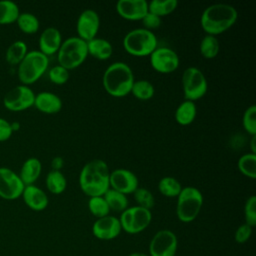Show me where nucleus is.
I'll use <instances>...</instances> for the list:
<instances>
[{"mask_svg":"<svg viewBox=\"0 0 256 256\" xmlns=\"http://www.w3.org/2000/svg\"><path fill=\"white\" fill-rule=\"evenodd\" d=\"M21 196L24 203L34 211L44 210L49 203L47 194L41 188L35 186L34 184L25 186Z\"/></svg>","mask_w":256,"mask_h":256,"instance_id":"19","label":"nucleus"},{"mask_svg":"<svg viewBox=\"0 0 256 256\" xmlns=\"http://www.w3.org/2000/svg\"><path fill=\"white\" fill-rule=\"evenodd\" d=\"M20 10L18 5L11 0H0V24L16 22Z\"/></svg>","mask_w":256,"mask_h":256,"instance_id":"28","label":"nucleus"},{"mask_svg":"<svg viewBox=\"0 0 256 256\" xmlns=\"http://www.w3.org/2000/svg\"><path fill=\"white\" fill-rule=\"evenodd\" d=\"M138 185L139 181L137 176L128 169L118 168L110 172L109 186L111 189L128 195L133 194L138 188Z\"/></svg>","mask_w":256,"mask_h":256,"instance_id":"15","label":"nucleus"},{"mask_svg":"<svg viewBox=\"0 0 256 256\" xmlns=\"http://www.w3.org/2000/svg\"><path fill=\"white\" fill-rule=\"evenodd\" d=\"M62 35L55 27L45 28L39 37V51L46 56L53 55L58 52L62 44Z\"/></svg>","mask_w":256,"mask_h":256,"instance_id":"18","label":"nucleus"},{"mask_svg":"<svg viewBox=\"0 0 256 256\" xmlns=\"http://www.w3.org/2000/svg\"><path fill=\"white\" fill-rule=\"evenodd\" d=\"M100 28V17L93 9H86L80 13L76 22L77 36L84 41L97 37Z\"/></svg>","mask_w":256,"mask_h":256,"instance_id":"14","label":"nucleus"},{"mask_svg":"<svg viewBox=\"0 0 256 256\" xmlns=\"http://www.w3.org/2000/svg\"><path fill=\"white\" fill-rule=\"evenodd\" d=\"M42 171V164L36 157H30L24 161L18 174L25 186L32 185L40 176Z\"/></svg>","mask_w":256,"mask_h":256,"instance_id":"21","label":"nucleus"},{"mask_svg":"<svg viewBox=\"0 0 256 256\" xmlns=\"http://www.w3.org/2000/svg\"><path fill=\"white\" fill-rule=\"evenodd\" d=\"M133 196L135 201L137 202V206L151 210L154 207L155 199L153 194L146 188L138 187L134 192Z\"/></svg>","mask_w":256,"mask_h":256,"instance_id":"35","label":"nucleus"},{"mask_svg":"<svg viewBox=\"0 0 256 256\" xmlns=\"http://www.w3.org/2000/svg\"><path fill=\"white\" fill-rule=\"evenodd\" d=\"M13 132V126L4 118L0 117V141L9 139Z\"/></svg>","mask_w":256,"mask_h":256,"instance_id":"41","label":"nucleus"},{"mask_svg":"<svg viewBox=\"0 0 256 256\" xmlns=\"http://www.w3.org/2000/svg\"><path fill=\"white\" fill-rule=\"evenodd\" d=\"M69 70L66 68L60 66L59 64L53 66L48 71V77L50 81L56 85H63L65 84L69 79Z\"/></svg>","mask_w":256,"mask_h":256,"instance_id":"37","label":"nucleus"},{"mask_svg":"<svg viewBox=\"0 0 256 256\" xmlns=\"http://www.w3.org/2000/svg\"><path fill=\"white\" fill-rule=\"evenodd\" d=\"M152 220L151 210L132 206L121 212L119 222L121 229L129 234H137L145 230Z\"/></svg>","mask_w":256,"mask_h":256,"instance_id":"9","label":"nucleus"},{"mask_svg":"<svg viewBox=\"0 0 256 256\" xmlns=\"http://www.w3.org/2000/svg\"><path fill=\"white\" fill-rule=\"evenodd\" d=\"M49 58L39 50L28 51L18 64L17 75L23 85L35 83L47 71Z\"/></svg>","mask_w":256,"mask_h":256,"instance_id":"6","label":"nucleus"},{"mask_svg":"<svg viewBox=\"0 0 256 256\" xmlns=\"http://www.w3.org/2000/svg\"><path fill=\"white\" fill-rule=\"evenodd\" d=\"M199 50L201 55L206 59L215 58L220 50V44L216 36L205 35L199 44Z\"/></svg>","mask_w":256,"mask_h":256,"instance_id":"31","label":"nucleus"},{"mask_svg":"<svg viewBox=\"0 0 256 256\" xmlns=\"http://www.w3.org/2000/svg\"><path fill=\"white\" fill-rule=\"evenodd\" d=\"M110 170L106 162L94 159L87 162L79 174V186L84 194L89 197L103 196L110 188Z\"/></svg>","mask_w":256,"mask_h":256,"instance_id":"1","label":"nucleus"},{"mask_svg":"<svg viewBox=\"0 0 256 256\" xmlns=\"http://www.w3.org/2000/svg\"><path fill=\"white\" fill-rule=\"evenodd\" d=\"M62 100L61 98L52 92L42 91L38 94H35L34 105L39 111L45 114H55L62 109Z\"/></svg>","mask_w":256,"mask_h":256,"instance_id":"20","label":"nucleus"},{"mask_svg":"<svg viewBox=\"0 0 256 256\" xmlns=\"http://www.w3.org/2000/svg\"><path fill=\"white\" fill-rule=\"evenodd\" d=\"M135 81L132 69L125 62L117 61L110 64L104 71L102 84L105 91L116 98L127 96Z\"/></svg>","mask_w":256,"mask_h":256,"instance_id":"3","label":"nucleus"},{"mask_svg":"<svg viewBox=\"0 0 256 256\" xmlns=\"http://www.w3.org/2000/svg\"><path fill=\"white\" fill-rule=\"evenodd\" d=\"M64 165V160L62 157L60 156H56L52 159L51 161V167H52V170H57V171H60L61 168L63 167Z\"/></svg>","mask_w":256,"mask_h":256,"instance_id":"42","label":"nucleus"},{"mask_svg":"<svg viewBox=\"0 0 256 256\" xmlns=\"http://www.w3.org/2000/svg\"><path fill=\"white\" fill-rule=\"evenodd\" d=\"M87 50L88 55L98 60H107L112 56L113 46L108 40L95 37L87 41Z\"/></svg>","mask_w":256,"mask_h":256,"instance_id":"22","label":"nucleus"},{"mask_svg":"<svg viewBox=\"0 0 256 256\" xmlns=\"http://www.w3.org/2000/svg\"><path fill=\"white\" fill-rule=\"evenodd\" d=\"M197 107L195 102L184 100L181 102L175 110V120L179 125L187 126L190 125L196 117Z\"/></svg>","mask_w":256,"mask_h":256,"instance_id":"23","label":"nucleus"},{"mask_svg":"<svg viewBox=\"0 0 256 256\" xmlns=\"http://www.w3.org/2000/svg\"><path fill=\"white\" fill-rule=\"evenodd\" d=\"M129 256H150V255H147V254H144L141 252H133Z\"/></svg>","mask_w":256,"mask_h":256,"instance_id":"44","label":"nucleus"},{"mask_svg":"<svg viewBox=\"0 0 256 256\" xmlns=\"http://www.w3.org/2000/svg\"><path fill=\"white\" fill-rule=\"evenodd\" d=\"M202 205L203 195L201 191L196 187L186 186L177 196L176 215L181 222H192L199 215Z\"/></svg>","mask_w":256,"mask_h":256,"instance_id":"7","label":"nucleus"},{"mask_svg":"<svg viewBox=\"0 0 256 256\" xmlns=\"http://www.w3.org/2000/svg\"><path fill=\"white\" fill-rule=\"evenodd\" d=\"M87 206H88L90 213L93 216H95L97 219L105 217V216L109 215V213H110L109 206L103 196L89 197Z\"/></svg>","mask_w":256,"mask_h":256,"instance_id":"34","label":"nucleus"},{"mask_svg":"<svg viewBox=\"0 0 256 256\" xmlns=\"http://www.w3.org/2000/svg\"><path fill=\"white\" fill-rule=\"evenodd\" d=\"M115 9L123 19L141 21L148 12V2L146 0H119Z\"/></svg>","mask_w":256,"mask_h":256,"instance_id":"17","label":"nucleus"},{"mask_svg":"<svg viewBox=\"0 0 256 256\" xmlns=\"http://www.w3.org/2000/svg\"><path fill=\"white\" fill-rule=\"evenodd\" d=\"M242 125L244 130L251 136L256 135V106L250 105L243 113Z\"/></svg>","mask_w":256,"mask_h":256,"instance_id":"36","label":"nucleus"},{"mask_svg":"<svg viewBox=\"0 0 256 256\" xmlns=\"http://www.w3.org/2000/svg\"><path fill=\"white\" fill-rule=\"evenodd\" d=\"M142 24H143V28L147 29L149 31H152L153 29H157L158 27H160L161 25V17L151 13V12H147L145 14V16L142 18L141 20Z\"/></svg>","mask_w":256,"mask_h":256,"instance_id":"39","label":"nucleus"},{"mask_svg":"<svg viewBox=\"0 0 256 256\" xmlns=\"http://www.w3.org/2000/svg\"><path fill=\"white\" fill-rule=\"evenodd\" d=\"M182 89L185 100L201 99L208 90V82L203 72L197 67H188L182 74Z\"/></svg>","mask_w":256,"mask_h":256,"instance_id":"8","label":"nucleus"},{"mask_svg":"<svg viewBox=\"0 0 256 256\" xmlns=\"http://www.w3.org/2000/svg\"><path fill=\"white\" fill-rule=\"evenodd\" d=\"M121 225L119 218L107 215L102 218L96 219L92 225L93 235L100 240H112L119 236L121 233Z\"/></svg>","mask_w":256,"mask_h":256,"instance_id":"16","label":"nucleus"},{"mask_svg":"<svg viewBox=\"0 0 256 256\" xmlns=\"http://www.w3.org/2000/svg\"><path fill=\"white\" fill-rule=\"evenodd\" d=\"M250 149L251 153L256 154V135H253L250 140Z\"/></svg>","mask_w":256,"mask_h":256,"instance_id":"43","label":"nucleus"},{"mask_svg":"<svg viewBox=\"0 0 256 256\" xmlns=\"http://www.w3.org/2000/svg\"><path fill=\"white\" fill-rule=\"evenodd\" d=\"M182 188L181 183L172 176H164L158 182L159 192L166 197H177Z\"/></svg>","mask_w":256,"mask_h":256,"instance_id":"27","label":"nucleus"},{"mask_svg":"<svg viewBox=\"0 0 256 256\" xmlns=\"http://www.w3.org/2000/svg\"><path fill=\"white\" fill-rule=\"evenodd\" d=\"M238 19V12L232 5L216 3L204 9L200 25L207 35L217 36L230 29Z\"/></svg>","mask_w":256,"mask_h":256,"instance_id":"2","label":"nucleus"},{"mask_svg":"<svg viewBox=\"0 0 256 256\" xmlns=\"http://www.w3.org/2000/svg\"><path fill=\"white\" fill-rule=\"evenodd\" d=\"M130 93H132L135 98L146 101L151 99L154 96L155 88L150 81L145 79H140V80L134 81Z\"/></svg>","mask_w":256,"mask_h":256,"instance_id":"30","label":"nucleus"},{"mask_svg":"<svg viewBox=\"0 0 256 256\" xmlns=\"http://www.w3.org/2000/svg\"><path fill=\"white\" fill-rule=\"evenodd\" d=\"M105 201L107 202L110 211L115 212H123L125 209L128 208V199L127 195L120 193L114 189L109 188L105 194L103 195Z\"/></svg>","mask_w":256,"mask_h":256,"instance_id":"24","label":"nucleus"},{"mask_svg":"<svg viewBox=\"0 0 256 256\" xmlns=\"http://www.w3.org/2000/svg\"><path fill=\"white\" fill-rule=\"evenodd\" d=\"M151 67L162 74L174 72L180 64L178 54L168 47H157L150 55Z\"/></svg>","mask_w":256,"mask_h":256,"instance_id":"12","label":"nucleus"},{"mask_svg":"<svg viewBox=\"0 0 256 256\" xmlns=\"http://www.w3.org/2000/svg\"><path fill=\"white\" fill-rule=\"evenodd\" d=\"M27 52H28L27 44L24 41L16 40L12 42L7 48L5 57L9 64L18 65L23 60Z\"/></svg>","mask_w":256,"mask_h":256,"instance_id":"26","label":"nucleus"},{"mask_svg":"<svg viewBox=\"0 0 256 256\" xmlns=\"http://www.w3.org/2000/svg\"><path fill=\"white\" fill-rule=\"evenodd\" d=\"M46 187L52 194H61L67 187V180L61 171L51 170L45 179Z\"/></svg>","mask_w":256,"mask_h":256,"instance_id":"25","label":"nucleus"},{"mask_svg":"<svg viewBox=\"0 0 256 256\" xmlns=\"http://www.w3.org/2000/svg\"><path fill=\"white\" fill-rule=\"evenodd\" d=\"M35 93L27 85H17L10 89L3 98L4 106L11 111L26 110L34 105Z\"/></svg>","mask_w":256,"mask_h":256,"instance_id":"10","label":"nucleus"},{"mask_svg":"<svg viewBox=\"0 0 256 256\" xmlns=\"http://www.w3.org/2000/svg\"><path fill=\"white\" fill-rule=\"evenodd\" d=\"M177 6V0H152L148 2V11L159 17H163L175 11Z\"/></svg>","mask_w":256,"mask_h":256,"instance_id":"29","label":"nucleus"},{"mask_svg":"<svg viewBox=\"0 0 256 256\" xmlns=\"http://www.w3.org/2000/svg\"><path fill=\"white\" fill-rule=\"evenodd\" d=\"M58 64L67 70H72L79 67L88 56L87 42L78 36L68 37L62 41L58 50Z\"/></svg>","mask_w":256,"mask_h":256,"instance_id":"5","label":"nucleus"},{"mask_svg":"<svg viewBox=\"0 0 256 256\" xmlns=\"http://www.w3.org/2000/svg\"><path fill=\"white\" fill-rule=\"evenodd\" d=\"M16 22H17L19 29L26 34L36 33L40 26L38 18L34 14L29 13V12L20 13Z\"/></svg>","mask_w":256,"mask_h":256,"instance_id":"32","label":"nucleus"},{"mask_svg":"<svg viewBox=\"0 0 256 256\" xmlns=\"http://www.w3.org/2000/svg\"><path fill=\"white\" fill-rule=\"evenodd\" d=\"M122 45L128 54L136 57H144L149 56L158 47V40L152 31L144 28H136L126 33Z\"/></svg>","mask_w":256,"mask_h":256,"instance_id":"4","label":"nucleus"},{"mask_svg":"<svg viewBox=\"0 0 256 256\" xmlns=\"http://www.w3.org/2000/svg\"><path fill=\"white\" fill-rule=\"evenodd\" d=\"M178 247L177 236L168 229L159 230L149 244L150 256H175Z\"/></svg>","mask_w":256,"mask_h":256,"instance_id":"11","label":"nucleus"},{"mask_svg":"<svg viewBox=\"0 0 256 256\" xmlns=\"http://www.w3.org/2000/svg\"><path fill=\"white\" fill-rule=\"evenodd\" d=\"M251 234H252V227L244 223V224L240 225V226L236 229L234 238H235V241H236L237 243L243 244V243H245L246 241H248V239L251 237Z\"/></svg>","mask_w":256,"mask_h":256,"instance_id":"40","label":"nucleus"},{"mask_svg":"<svg viewBox=\"0 0 256 256\" xmlns=\"http://www.w3.org/2000/svg\"><path fill=\"white\" fill-rule=\"evenodd\" d=\"M244 218L245 224L252 228L256 225V196H250L244 205Z\"/></svg>","mask_w":256,"mask_h":256,"instance_id":"38","label":"nucleus"},{"mask_svg":"<svg viewBox=\"0 0 256 256\" xmlns=\"http://www.w3.org/2000/svg\"><path fill=\"white\" fill-rule=\"evenodd\" d=\"M24 183L19 175L8 167H0V197L14 200L22 195Z\"/></svg>","mask_w":256,"mask_h":256,"instance_id":"13","label":"nucleus"},{"mask_svg":"<svg viewBox=\"0 0 256 256\" xmlns=\"http://www.w3.org/2000/svg\"><path fill=\"white\" fill-rule=\"evenodd\" d=\"M238 170L246 177L255 179L256 178V154L246 153L243 154L237 162Z\"/></svg>","mask_w":256,"mask_h":256,"instance_id":"33","label":"nucleus"}]
</instances>
